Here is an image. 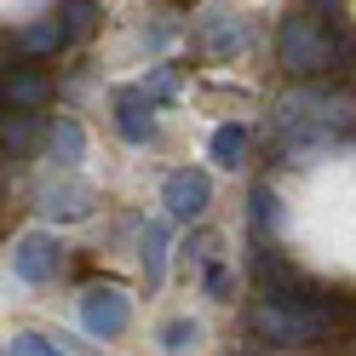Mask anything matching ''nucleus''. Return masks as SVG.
Returning <instances> with one entry per match:
<instances>
[{
  "label": "nucleus",
  "mask_w": 356,
  "mask_h": 356,
  "mask_svg": "<svg viewBox=\"0 0 356 356\" xmlns=\"http://www.w3.org/2000/svg\"><path fill=\"white\" fill-rule=\"evenodd\" d=\"M282 63L293 75H316L327 63V35H316L310 17H287L282 24Z\"/></svg>",
  "instance_id": "obj_1"
},
{
  "label": "nucleus",
  "mask_w": 356,
  "mask_h": 356,
  "mask_svg": "<svg viewBox=\"0 0 356 356\" xmlns=\"http://www.w3.org/2000/svg\"><path fill=\"white\" fill-rule=\"evenodd\" d=\"M253 327H259L270 345H293V339H310V333L322 327V316H316V310H293V305H276V299H270V305L253 310Z\"/></svg>",
  "instance_id": "obj_2"
},
{
  "label": "nucleus",
  "mask_w": 356,
  "mask_h": 356,
  "mask_svg": "<svg viewBox=\"0 0 356 356\" xmlns=\"http://www.w3.org/2000/svg\"><path fill=\"white\" fill-rule=\"evenodd\" d=\"M12 270L24 276V282H47L58 270V241L52 236H24V241H17V253H12Z\"/></svg>",
  "instance_id": "obj_3"
},
{
  "label": "nucleus",
  "mask_w": 356,
  "mask_h": 356,
  "mask_svg": "<svg viewBox=\"0 0 356 356\" xmlns=\"http://www.w3.org/2000/svg\"><path fill=\"white\" fill-rule=\"evenodd\" d=\"M81 316H86V327L92 333H121L127 327V299L115 293V287H92V293H86V305H81Z\"/></svg>",
  "instance_id": "obj_4"
},
{
  "label": "nucleus",
  "mask_w": 356,
  "mask_h": 356,
  "mask_svg": "<svg viewBox=\"0 0 356 356\" xmlns=\"http://www.w3.org/2000/svg\"><path fill=\"white\" fill-rule=\"evenodd\" d=\"M167 207H172V218H195L207 207V178L202 172H172L167 178Z\"/></svg>",
  "instance_id": "obj_5"
},
{
  "label": "nucleus",
  "mask_w": 356,
  "mask_h": 356,
  "mask_svg": "<svg viewBox=\"0 0 356 356\" xmlns=\"http://www.w3.org/2000/svg\"><path fill=\"white\" fill-rule=\"evenodd\" d=\"M115 115H121V132H127L132 144H144V138H149V121H144V104L132 98V92H127V98L115 104Z\"/></svg>",
  "instance_id": "obj_6"
},
{
  "label": "nucleus",
  "mask_w": 356,
  "mask_h": 356,
  "mask_svg": "<svg viewBox=\"0 0 356 356\" xmlns=\"http://www.w3.org/2000/svg\"><path fill=\"white\" fill-rule=\"evenodd\" d=\"M213 155H218V167H241V161H236V155H241V127H218Z\"/></svg>",
  "instance_id": "obj_7"
},
{
  "label": "nucleus",
  "mask_w": 356,
  "mask_h": 356,
  "mask_svg": "<svg viewBox=\"0 0 356 356\" xmlns=\"http://www.w3.org/2000/svg\"><path fill=\"white\" fill-rule=\"evenodd\" d=\"M161 248H167V230H161V225H155V230L144 236V264H149V282H155V276H161V259H167Z\"/></svg>",
  "instance_id": "obj_8"
},
{
  "label": "nucleus",
  "mask_w": 356,
  "mask_h": 356,
  "mask_svg": "<svg viewBox=\"0 0 356 356\" xmlns=\"http://www.w3.org/2000/svg\"><path fill=\"white\" fill-rule=\"evenodd\" d=\"M58 40H63V29H58V24H47V29H29L24 40H17V47H24V52H47V47H58Z\"/></svg>",
  "instance_id": "obj_9"
},
{
  "label": "nucleus",
  "mask_w": 356,
  "mask_h": 356,
  "mask_svg": "<svg viewBox=\"0 0 356 356\" xmlns=\"http://www.w3.org/2000/svg\"><path fill=\"white\" fill-rule=\"evenodd\" d=\"M6 98H12V104H35V98H40V81H29V75L6 81Z\"/></svg>",
  "instance_id": "obj_10"
},
{
  "label": "nucleus",
  "mask_w": 356,
  "mask_h": 356,
  "mask_svg": "<svg viewBox=\"0 0 356 356\" xmlns=\"http://www.w3.org/2000/svg\"><path fill=\"white\" fill-rule=\"evenodd\" d=\"M6 350H17V356H35V350H52V339H40V333H12V339H6Z\"/></svg>",
  "instance_id": "obj_11"
},
{
  "label": "nucleus",
  "mask_w": 356,
  "mask_h": 356,
  "mask_svg": "<svg viewBox=\"0 0 356 356\" xmlns=\"http://www.w3.org/2000/svg\"><path fill=\"white\" fill-rule=\"evenodd\" d=\"M58 149L70 155V161H75V155H81V132H75L70 121H58Z\"/></svg>",
  "instance_id": "obj_12"
},
{
  "label": "nucleus",
  "mask_w": 356,
  "mask_h": 356,
  "mask_svg": "<svg viewBox=\"0 0 356 356\" xmlns=\"http://www.w3.org/2000/svg\"><path fill=\"white\" fill-rule=\"evenodd\" d=\"M190 339H195V322H172L167 327V350H184Z\"/></svg>",
  "instance_id": "obj_13"
}]
</instances>
